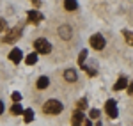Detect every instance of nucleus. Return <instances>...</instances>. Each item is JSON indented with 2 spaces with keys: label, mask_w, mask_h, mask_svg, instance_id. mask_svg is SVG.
Returning a JSON list of instances; mask_svg holds the SVG:
<instances>
[{
  "label": "nucleus",
  "mask_w": 133,
  "mask_h": 126,
  "mask_svg": "<svg viewBox=\"0 0 133 126\" xmlns=\"http://www.w3.org/2000/svg\"><path fill=\"white\" fill-rule=\"evenodd\" d=\"M96 126H101V124H99V123H98V124H96Z\"/></svg>",
  "instance_id": "27"
},
{
  "label": "nucleus",
  "mask_w": 133,
  "mask_h": 126,
  "mask_svg": "<svg viewBox=\"0 0 133 126\" xmlns=\"http://www.w3.org/2000/svg\"><path fill=\"white\" fill-rule=\"evenodd\" d=\"M21 55H23V53H21L20 48H14V50L9 53V59H11V61H12L14 64H18V62L21 61Z\"/></svg>",
  "instance_id": "10"
},
{
  "label": "nucleus",
  "mask_w": 133,
  "mask_h": 126,
  "mask_svg": "<svg viewBox=\"0 0 133 126\" xmlns=\"http://www.w3.org/2000/svg\"><path fill=\"white\" fill-rule=\"evenodd\" d=\"M76 7H78V2L76 0H66L64 2V9L66 11H75Z\"/></svg>",
  "instance_id": "13"
},
{
  "label": "nucleus",
  "mask_w": 133,
  "mask_h": 126,
  "mask_svg": "<svg viewBox=\"0 0 133 126\" xmlns=\"http://www.w3.org/2000/svg\"><path fill=\"white\" fill-rule=\"evenodd\" d=\"M12 100L20 103V100H21V94H20V92H12Z\"/></svg>",
  "instance_id": "21"
},
{
  "label": "nucleus",
  "mask_w": 133,
  "mask_h": 126,
  "mask_svg": "<svg viewBox=\"0 0 133 126\" xmlns=\"http://www.w3.org/2000/svg\"><path fill=\"white\" fill-rule=\"evenodd\" d=\"M83 112L82 110H75V114H73V117H71V126H82V123H83Z\"/></svg>",
  "instance_id": "6"
},
{
  "label": "nucleus",
  "mask_w": 133,
  "mask_h": 126,
  "mask_svg": "<svg viewBox=\"0 0 133 126\" xmlns=\"http://www.w3.org/2000/svg\"><path fill=\"white\" fill-rule=\"evenodd\" d=\"M105 44H107V41H105V37H103L101 34H94L91 37V46L94 50H103Z\"/></svg>",
  "instance_id": "4"
},
{
  "label": "nucleus",
  "mask_w": 133,
  "mask_h": 126,
  "mask_svg": "<svg viewBox=\"0 0 133 126\" xmlns=\"http://www.w3.org/2000/svg\"><path fill=\"white\" fill-rule=\"evenodd\" d=\"M123 36H124V39L128 41V44H133V32H130V30H123Z\"/></svg>",
  "instance_id": "16"
},
{
  "label": "nucleus",
  "mask_w": 133,
  "mask_h": 126,
  "mask_svg": "<svg viewBox=\"0 0 133 126\" xmlns=\"http://www.w3.org/2000/svg\"><path fill=\"white\" fill-rule=\"evenodd\" d=\"M4 108H5L4 107V101H0V114H4Z\"/></svg>",
  "instance_id": "24"
},
{
  "label": "nucleus",
  "mask_w": 133,
  "mask_h": 126,
  "mask_svg": "<svg viewBox=\"0 0 133 126\" xmlns=\"http://www.w3.org/2000/svg\"><path fill=\"white\" fill-rule=\"evenodd\" d=\"M32 2H34V5H37V7L41 5V0H32Z\"/></svg>",
  "instance_id": "25"
},
{
  "label": "nucleus",
  "mask_w": 133,
  "mask_h": 126,
  "mask_svg": "<svg viewBox=\"0 0 133 126\" xmlns=\"http://www.w3.org/2000/svg\"><path fill=\"white\" fill-rule=\"evenodd\" d=\"M126 87H128V80H126L124 76H121V78L115 82V85H114L115 91H123V89H126Z\"/></svg>",
  "instance_id": "11"
},
{
  "label": "nucleus",
  "mask_w": 133,
  "mask_h": 126,
  "mask_svg": "<svg viewBox=\"0 0 133 126\" xmlns=\"http://www.w3.org/2000/svg\"><path fill=\"white\" fill-rule=\"evenodd\" d=\"M37 89H46L48 85H50V80H48V76H41V78H37Z\"/></svg>",
  "instance_id": "12"
},
{
  "label": "nucleus",
  "mask_w": 133,
  "mask_h": 126,
  "mask_svg": "<svg viewBox=\"0 0 133 126\" xmlns=\"http://www.w3.org/2000/svg\"><path fill=\"white\" fill-rule=\"evenodd\" d=\"M62 103L61 101H57V100H48L44 105H43V112L44 114H50V116H57V114H61L62 112Z\"/></svg>",
  "instance_id": "1"
},
{
  "label": "nucleus",
  "mask_w": 133,
  "mask_h": 126,
  "mask_svg": "<svg viewBox=\"0 0 133 126\" xmlns=\"http://www.w3.org/2000/svg\"><path fill=\"white\" fill-rule=\"evenodd\" d=\"M25 62L29 64V66H32V64H36L37 62V53H30L27 59H25Z\"/></svg>",
  "instance_id": "15"
},
{
  "label": "nucleus",
  "mask_w": 133,
  "mask_h": 126,
  "mask_svg": "<svg viewBox=\"0 0 133 126\" xmlns=\"http://www.w3.org/2000/svg\"><path fill=\"white\" fill-rule=\"evenodd\" d=\"M59 36H61L62 39L69 41V39H71V27H69V25H62V27H59Z\"/></svg>",
  "instance_id": "7"
},
{
  "label": "nucleus",
  "mask_w": 133,
  "mask_h": 126,
  "mask_svg": "<svg viewBox=\"0 0 133 126\" xmlns=\"http://www.w3.org/2000/svg\"><path fill=\"white\" fill-rule=\"evenodd\" d=\"M64 78H66V82H76L78 80V75L75 69H66L64 71Z\"/></svg>",
  "instance_id": "9"
},
{
  "label": "nucleus",
  "mask_w": 133,
  "mask_h": 126,
  "mask_svg": "<svg viewBox=\"0 0 133 126\" xmlns=\"http://www.w3.org/2000/svg\"><path fill=\"white\" fill-rule=\"evenodd\" d=\"M34 48H36V53H50L51 52V44L48 39H44V37H39V39H36L34 41Z\"/></svg>",
  "instance_id": "2"
},
{
  "label": "nucleus",
  "mask_w": 133,
  "mask_h": 126,
  "mask_svg": "<svg viewBox=\"0 0 133 126\" xmlns=\"http://www.w3.org/2000/svg\"><path fill=\"white\" fill-rule=\"evenodd\" d=\"M85 57H87V52L83 50L82 53H80V57H78V62H80V66L83 68V62H85Z\"/></svg>",
  "instance_id": "18"
},
{
  "label": "nucleus",
  "mask_w": 133,
  "mask_h": 126,
  "mask_svg": "<svg viewBox=\"0 0 133 126\" xmlns=\"http://www.w3.org/2000/svg\"><path fill=\"white\" fill-rule=\"evenodd\" d=\"M23 119H25V123H32V119H34V112H32V108L23 110Z\"/></svg>",
  "instance_id": "14"
},
{
  "label": "nucleus",
  "mask_w": 133,
  "mask_h": 126,
  "mask_svg": "<svg viewBox=\"0 0 133 126\" xmlns=\"http://www.w3.org/2000/svg\"><path fill=\"white\" fill-rule=\"evenodd\" d=\"M78 107H80V108H83V107H85V100H82V101L78 103Z\"/></svg>",
  "instance_id": "26"
},
{
  "label": "nucleus",
  "mask_w": 133,
  "mask_h": 126,
  "mask_svg": "<svg viewBox=\"0 0 133 126\" xmlns=\"http://www.w3.org/2000/svg\"><path fill=\"white\" fill-rule=\"evenodd\" d=\"M20 36H21V27H16V29L9 30L7 34H4L2 43H14V41H18V37H20Z\"/></svg>",
  "instance_id": "3"
},
{
  "label": "nucleus",
  "mask_w": 133,
  "mask_h": 126,
  "mask_svg": "<svg viewBox=\"0 0 133 126\" xmlns=\"http://www.w3.org/2000/svg\"><path fill=\"white\" fill-rule=\"evenodd\" d=\"M89 116H91L92 119H96V117H99V110H96V108H92L91 112H89Z\"/></svg>",
  "instance_id": "19"
},
{
  "label": "nucleus",
  "mask_w": 133,
  "mask_h": 126,
  "mask_svg": "<svg viewBox=\"0 0 133 126\" xmlns=\"http://www.w3.org/2000/svg\"><path fill=\"white\" fill-rule=\"evenodd\" d=\"M105 110H107V114L112 117V119H115V117H117V103H115L114 100H108V101H107Z\"/></svg>",
  "instance_id": "5"
},
{
  "label": "nucleus",
  "mask_w": 133,
  "mask_h": 126,
  "mask_svg": "<svg viewBox=\"0 0 133 126\" xmlns=\"http://www.w3.org/2000/svg\"><path fill=\"white\" fill-rule=\"evenodd\" d=\"M11 114H14V116H20V114H23V108H21L20 103H18V105H12V108H11Z\"/></svg>",
  "instance_id": "17"
},
{
  "label": "nucleus",
  "mask_w": 133,
  "mask_h": 126,
  "mask_svg": "<svg viewBox=\"0 0 133 126\" xmlns=\"http://www.w3.org/2000/svg\"><path fill=\"white\" fill-rule=\"evenodd\" d=\"M126 89H128V92L131 94V92H133V82H131V84H128V87H126Z\"/></svg>",
  "instance_id": "23"
},
{
  "label": "nucleus",
  "mask_w": 133,
  "mask_h": 126,
  "mask_svg": "<svg viewBox=\"0 0 133 126\" xmlns=\"http://www.w3.org/2000/svg\"><path fill=\"white\" fill-rule=\"evenodd\" d=\"M5 29H7V23H5V20H4V18H0V32H4Z\"/></svg>",
  "instance_id": "20"
},
{
  "label": "nucleus",
  "mask_w": 133,
  "mask_h": 126,
  "mask_svg": "<svg viewBox=\"0 0 133 126\" xmlns=\"http://www.w3.org/2000/svg\"><path fill=\"white\" fill-rule=\"evenodd\" d=\"M43 20V14L39 11H29V21L30 23H39Z\"/></svg>",
  "instance_id": "8"
},
{
  "label": "nucleus",
  "mask_w": 133,
  "mask_h": 126,
  "mask_svg": "<svg viewBox=\"0 0 133 126\" xmlns=\"http://www.w3.org/2000/svg\"><path fill=\"white\" fill-rule=\"evenodd\" d=\"M83 126H92V123L91 121H89V119H83V123H82Z\"/></svg>",
  "instance_id": "22"
}]
</instances>
